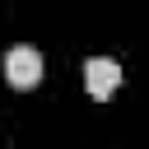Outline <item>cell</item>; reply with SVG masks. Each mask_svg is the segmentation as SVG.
<instances>
[{
  "instance_id": "obj_1",
  "label": "cell",
  "mask_w": 149,
  "mask_h": 149,
  "mask_svg": "<svg viewBox=\"0 0 149 149\" xmlns=\"http://www.w3.org/2000/svg\"><path fill=\"white\" fill-rule=\"evenodd\" d=\"M5 74H9L14 88H33V84L42 79V56H37L33 47H14V51L5 56Z\"/></svg>"
},
{
  "instance_id": "obj_2",
  "label": "cell",
  "mask_w": 149,
  "mask_h": 149,
  "mask_svg": "<svg viewBox=\"0 0 149 149\" xmlns=\"http://www.w3.org/2000/svg\"><path fill=\"white\" fill-rule=\"evenodd\" d=\"M84 84H88L93 98H112V93L121 88V65H116L112 56H93V61L84 65Z\"/></svg>"
}]
</instances>
